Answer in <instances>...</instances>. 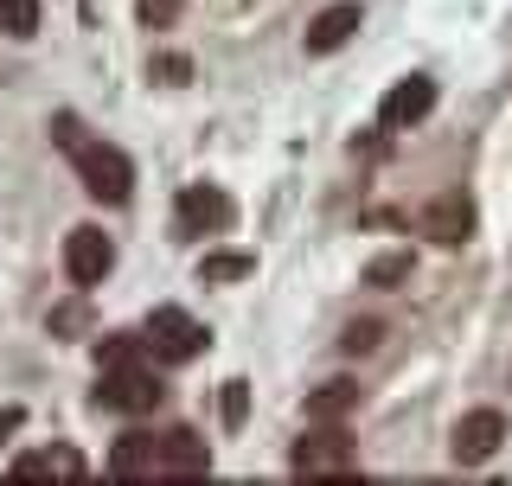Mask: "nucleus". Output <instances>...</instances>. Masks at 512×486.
Listing matches in <instances>:
<instances>
[{
	"mask_svg": "<svg viewBox=\"0 0 512 486\" xmlns=\"http://www.w3.org/2000/svg\"><path fill=\"white\" fill-rule=\"evenodd\" d=\"M141 339H128V333H116V339H103V346H96V365H122V359H141Z\"/></svg>",
	"mask_w": 512,
	"mask_h": 486,
	"instance_id": "6ab92c4d",
	"label": "nucleus"
},
{
	"mask_svg": "<svg viewBox=\"0 0 512 486\" xmlns=\"http://www.w3.org/2000/svg\"><path fill=\"white\" fill-rule=\"evenodd\" d=\"M244 275H256V256H244V250L199 256V282H244Z\"/></svg>",
	"mask_w": 512,
	"mask_h": 486,
	"instance_id": "2eb2a0df",
	"label": "nucleus"
},
{
	"mask_svg": "<svg viewBox=\"0 0 512 486\" xmlns=\"http://www.w3.org/2000/svg\"><path fill=\"white\" fill-rule=\"evenodd\" d=\"M423 237H436L442 250H455V243H468L474 237V205L461 199V192H442L436 205L423 212Z\"/></svg>",
	"mask_w": 512,
	"mask_h": 486,
	"instance_id": "1a4fd4ad",
	"label": "nucleus"
},
{
	"mask_svg": "<svg viewBox=\"0 0 512 486\" xmlns=\"http://www.w3.org/2000/svg\"><path fill=\"white\" fill-rule=\"evenodd\" d=\"M109 269H116V243L96 231V224H77V231L64 237V275H71L77 288H96Z\"/></svg>",
	"mask_w": 512,
	"mask_h": 486,
	"instance_id": "39448f33",
	"label": "nucleus"
},
{
	"mask_svg": "<svg viewBox=\"0 0 512 486\" xmlns=\"http://www.w3.org/2000/svg\"><path fill=\"white\" fill-rule=\"evenodd\" d=\"M52 128H58L52 141L77 160V180H84L90 199H103V205H128V192H135V167H128V154H122V148H109V141H90L77 116H58Z\"/></svg>",
	"mask_w": 512,
	"mask_h": 486,
	"instance_id": "f257e3e1",
	"label": "nucleus"
},
{
	"mask_svg": "<svg viewBox=\"0 0 512 486\" xmlns=\"http://www.w3.org/2000/svg\"><path fill=\"white\" fill-rule=\"evenodd\" d=\"M0 32L7 39H32L39 32V0H0Z\"/></svg>",
	"mask_w": 512,
	"mask_h": 486,
	"instance_id": "dca6fc26",
	"label": "nucleus"
},
{
	"mask_svg": "<svg viewBox=\"0 0 512 486\" xmlns=\"http://www.w3.org/2000/svg\"><path fill=\"white\" fill-rule=\"evenodd\" d=\"M109 474H122V480H148L160 474V442L154 435H141V429H128L116 448H109Z\"/></svg>",
	"mask_w": 512,
	"mask_h": 486,
	"instance_id": "9b49d317",
	"label": "nucleus"
},
{
	"mask_svg": "<svg viewBox=\"0 0 512 486\" xmlns=\"http://www.w3.org/2000/svg\"><path fill=\"white\" fill-rule=\"evenodd\" d=\"M384 339V320H352V327L340 333V352H372Z\"/></svg>",
	"mask_w": 512,
	"mask_h": 486,
	"instance_id": "f3484780",
	"label": "nucleus"
},
{
	"mask_svg": "<svg viewBox=\"0 0 512 486\" xmlns=\"http://www.w3.org/2000/svg\"><path fill=\"white\" fill-rule=\"evenodd\" d=\"M160 397H167V384L154 378L141 359H122V365H103V384H96V403L103 410H122V416H148L160 410Z\"/></svg>",
	"mask_w": 512,
	"mask_h": 486,
	"instance_id": "f03ea898",
	"label": "nucleus"
},
{
	"mask_svg": "<svg viewBox=\"0 0 512 486\" xmlns=\"http://www.w3.org/2000/svg\"><path fill=\"white\" fill-rule=\"evenodd\" d=\"M500 442H506V416L500 410H468L455 423V442H448V448H455L461 467H480V461L500 455Z\"/></svg>",
	"mask_w": 512,
	"mask_h": 486,
	"instance_id": "423d86ee",
	"label": "nucleus"
},
{
	"mask_svg": "<svg viewBox=\"0 0 512 486\" xmlns=\"http://www.w3.org/2000/svg\"><path fill=\"white\" fill-rule=\"evenodd\" d=\"M352 403H359V384H352V378H327V384L308 397V416H314V423H340Z\"/></svg>",
	"mask_w": 512,
	"mask_h": 486,
	"instance_id": "4468645a",
	"label": "nucleus"
},
{
	"mask_svg": "<svg viewBox=\"0 0 512 486\" xmlns=\"http://www.w3.org/2000/svg\"><path fill=\"white\" fill-rule=\"evenodd\" d=\"M141 346H148L154 359H167V365H186V359H199V352L212 346V333H205L186 307H154L148 327H141Z\"/></svg>",
	"mask_w": 512,
	"mask_h": 486,
	"instance_id": "7ed1b4c3",
	"label": "nucleus"
},
{
	"mask_svg": "<svg viewBox=\"0 0 512 486\" xmlns=\"http://www.w3.org/2000/svg\"><path fill=\"white\" fill-rule=\"evenodd\" d=\"M288 467L308 474V480H320V474H340L346 480V474H359V448H352L340 429H314V435H301V442H295Z\"/></svg>",
	"mask_w": 512,
	"mask_h": 486,
	"instance_id": "20e7f679",
	"label": "nucleus"
},
{
	"mask_svg": "<svg viewBox=\"0 0 512 486\" xmlns=\"http://www.w3.org/2000/svg\"><path fill=\"white\" fill-rule=\"evenodd\" d=\"M244 410H250V384L244 378H231V384H224V423H244Z\"/></svg>",
	"mask_w": 512,
	"mask_h": 486,
	"instance_id": "412c9836",
	"label": "nucleus"
},
{
	"mask_svg": "<svg viewBox=\"0 0 512 486\" xmlns=\"http://www.w3.org/2000/svg\"><path fill=\"white\" fill-rule=\"evenodd\" d=\"M135 13H141V20H148V26L160 32V26H173V20L186 13V0H135Z\"/></svg>",
	"mask_w": 512,
	"mask_h": 486,
	"instance_id": "a211bd4d",
	"label": "nucleus"
},
{
	"mask_svg": "<svg viewBox=\"0 0 512 486\" xmlns=\"http://www.w3.org/2000/svg\"><path fill=\"white\" fill-rule=\"evenodd\" d=\"M212 448L199 442V429H167L160 435V474H205Z\"/></svg>",
	"mask_w": 512,
	"mask_h": 486,
	"instance_id": "f8f14e48",
	"label": "nucleus"
},
{
	"mask_svg": "<svg viewBox=\"0 0 512 486\" xmlns=\"http://www.w3.org/2000/svg\"><path fill=\"white\" fill-rule=\"evenodd\" d=\"M20 429V410H0V435H13Z\"/></svg>",
	"mask_w": 512,
	"mask_h": 486,
	"instance_id": "4be33fe9",
	"label": "nucleus"
},
{
	"mask_svg": "<svg viewBox=\"0 0 512 486\" xmlns=\"http://www.w3.org/2000/svg\"><path fill=\"white\" fill-rule=\"evenodd\" d=\"M13 474H20V480H77V474H84V455H77V448H45V455H20V461H13Z\"/></svg>",
	"mask_w": 512,
	"mask_h": 486,
	"instance_id": "ddd939ff",
	"label": "nucleus"
},
{
	"mask_svg": "<svg viewBox=\"0 0 512 486\" xmlns=\"http://www.w3.org/2000/svg\"><path fill=\"white\" fill-rule=\"evenodd\" d=\"M359 26H365V7H359V0H340V7L314 13V20H308V52H340Z\"/></svg>",
	"mask_w": 512,
	"mask_h": 486,
	"instance_id": "9d476101",
	"label": "nucleus"
},
{
	"mask_svg": "<svg viewBox=\"0 0 512 486\" xmlns=\"http://www.w3.org/2000/svg\"><path fill=\"white\" fill-rule=\"evenodd\" d=\"M231 199H224L218 186H186L180 192V231L192 237H205V231H231Z\"/></svg>",
	"mask_w": 512,
	"mask_h": 486,
	"instance_id": "0eeeda50",
	"label": "nucleus"
},
{
	"mask_svg": "<svg viewBox=\"0 0 512 486\" xmlns=\"http://www.w3.org/2000/svg\"><path fill=\"white\" fill-rule=\"evenodd\" d=\"M404 275H410V256H378V263L365 269V282H372V288H391V282H404Z\"/></svg>",
	"mask_w": 512,
	"mask_h": 486,
	"instance_id": "aec40b11",
	"label": "nucleus"
},
{
	"mask_svg": "<svg viewBox=\"0 0 512 486\" xmlns=\"http://www.w3.org/2000/svg\"><path fill=\"white\" fill-rule=\"evenodd\" d=\"M429 109H436V84H429V77H404V84H391V96H384L378 122L384 128H416Z\"/></svg>",
	"mask_w": 512,
	"mask_h": 486,
	"instance_id": "6e6552de",
	"label": "nucleus"
}]
</instances>
